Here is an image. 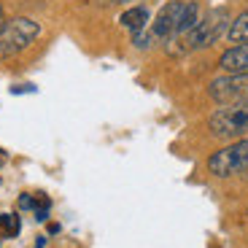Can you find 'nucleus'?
<instances>
[{"mask_svg":"<svg viewBox=\"0 0 248 248\" xmlns=\"http://www.w3.org/2000/svg\"><path fill=\"white\" fill-rule=\"evenodd\" d=\"M208 130L213 138L221 140H235V138L248 135V97L235 100V103H224L221 108L211 113L208 119Z\"/></svg>","mask_w":248,"mask_h":248,"instance_id":"f257e3e1","label":"nucleus"},{"mask_svg":"<svg viewBox=\"0 0 248 248\" xmlns=\"http://www.w3.org/2000/svg\"><path fill=\"white\" fill-rule=\"evenodd\" d=\"M227 25H230V11L224 6L208 11L197 25L184 35V49L181 51H197V49H208L218 41V38L227 32Z\"/></svg>","mask_w":248,"mask_h":248,"instance_id":"f03ea898","label":"nucleus"},{"mask_svg":"<svg viewBox=\"0 0 248 248\" xmlns=\"http://www.w3.org/2000/svg\"><path fill=\"white\" fill-rule=\"evenodd\" d=\"M41 35V25L30 16H14L6 22L3 32H0V57H11L25 51L27 46Z\"/></svg>","mask_w":248,"mask_h":248,"instance_id":"20e7f679","label":"nucleus"},{"mask_svg":"<svg viewBox=\"0 0 248 248\" xmlns=\"http://www.w3.org/2000/svg\"><path fill=\"white\" fill-rule=\"evenodd\" d=\"M208 94H211V100H216L218 106L235 103V100H246L248 97V70L246 73H227V76L213 78L211 87H208Z\"/></svg>","mask_w":248,"mask_h":248,"instance_id":"39448f33","label":"nucleus"},{"mask_svg":"<svg viewBox=\"0 0 248 248\" xmlns=\"http://www.w3.org/2000/svg\"><path fill=\"white\" fill-rule=\"evenodd\" d=\"M19 208H30L32 211V197L30 194H22V197H19Z\"/></svg>","mask_w":248,"mask_h":248,"instance_id":"ddd939ff","label":"nucleus"},{"mask_svg":"<svg viewBox=\"0 0 248 248\" xmlns=\"http://www.w3.org/2000/svg\"><path fill=\"white\" fill-rule=\"evenodd\" d=\"M227 38H230L232 44H246V41H248V11H243L237 19H232V22H230Z\"/></svg>","mask_w":248,"mask_h":248,"instance_id":"1a4fd4ad","label":"nucleus"},{"mask_svg":"<svg viewBox=\"0 0 248 248\" xmlns=\"http://www.w3.org/2000/svg\"><path fill=\"white\" fill-rule=\"evenodd\" d=\"M149 22H151V14H149L146 6H132V8H127V11L119 16V25H122L124 30H130L132 35L143 32L146 27H149Z\"/></svg>","mask_w":248,"mask_h":248,"instance_id":"0eeeda50","label":"nucleus"},{"mask_svg":"<svg viewBox=\"0 0 248 248\" xmlns=\"http://www.w3.org/2000/svg\"><path fill=\"white\" fill-rule=\"evenodd\" d=\"M19 230H22V224H19L16 213H3L0 216V235L3 237H16Z\"/></svg>","mask_w":248,"mask_h":248,"instance_id":"9d476101","label":"nucleus"},{"mask_svg":"<svg viewBox=\"0 0 248 248\" xmlns=\"http://www.w3.org/2000/svg\"><path fill=\"white\" fill-rule=\"evenodd\" d=\"M218 65H221L227 73H246L248 70V41L227 49L221 57H218Z\"/></svg>","mask_w":248,"mask_h":248,"instance_id":"423d86ee","label":"nucleus"},{"mask_svg":"<svg viewBox=\"0 0 248 248\" xmlns=\"http://www.w3.org/2000/svg\"><path fill=\"white\" fill-rule=\"evenodd\" d=\"M22 92H35V87L32 84H16V87H11V94H22Z\"/></svg>","mask_w":248,"mask_h":248,"instance_id":"f8f14e48","label":"nucleus"},{"mask_svg":"<svg viewBox=\"0 0 248 248\" xmlns=\"http://www.w3.org/2000/svg\"><path fill=\"white\" fill-rule=\"evenodd\" d=\"M116 3H124V0H116Z\"/></svg>","mask_w":248,"mask_h":248,"instance_id":"f3484780","label":"nucleus"},{"mask_svg":"<svg viewBox=\"0 0 248 248\" xmlns=\"http://www.w3.org/2000/svg\"><path fill=\"white\" fill-rule=\"evenodd\" d=\"M248 170V135L237 138L235 143L224 146V149L213 151L208 156V173H213L216 178H232Z\"/></svg>","mask_w":248,"mask_h":248,"instance_id":"7ed1b4c3","label":"nucleus"},{"mask_svg":"<svg viewBox=\"0 0 248 248\" xmlns=\"http://www.w3.org/2000/svg\"><path fill=\"white\" fill-rule=\"evenodd\" d=\"M49 208H51V200H49V197H44V194L32 197V211H35V218H38V221H46V216H49Z\"/></svg>","mask_w":248,"mask_h":248,"instance_id":"9b49d317","label":"nucleus"},{"mask_svg":"<svg viewBox=\"0 0 248 248\" xmlns=\"http://www.w3.org/2000/svg\"><path fill=\"white\" fill-rule=\"evenodd\" d=\"M197 22H200V3H197V0H184V8H181V16H178V25H175V35L170 38V41H178V38H184L186 32L197 25Z\"/></svg>","mask_w":248,"mask_h":248,"instance_id":"6e6552de","label":"nucleus"},{"mask_svg":"<svg viewBox=\"0 0 248 248\" xmlns=\"http://www.w3.org/2000/svg\"><path fill=\"white\" fill-rule=\"evenodd\" d=\"M44 246H46V240H44V237H41V240H38V246H35V248H44Z\"/></svg>","mask_w":248,"mask_h":248,"instance_id":"dca6fc26","label":"nucleus"},{"mask_svg":"<svg viewBox=\"0 0 248 248\" xmlns=\"http://www.w3.org/2000/svg\"><path fill=\"white\" fill-rule=\"evenodd\" d=\"M3 27H6V16H3V8H0V32H3Z\"/></svg>","mask_w":248,"mask_h":248,"instance_id":"4468645a","label":"nucleus"},{"mask_svg":"<svg viewBox=\"0 0 248 248\" xmlns=\"http://www.w3.org/2000/svg\"><path fill=\"white\" fill-rule=\"evenodd\" d=\"M6 159H8V154L3 149H0V165H6Z\"/></svg>","mask_w":248,"mask_h":248,"instance_id":"2eb2a0df","label":"nucleus"}]
</instances>
